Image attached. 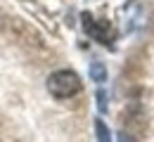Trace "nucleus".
<instances>
[{
	"instance_id": "nucleus-1",
	"label": "nucleus",
	"mask_w": 154,
	"mask_h": 142,
	"mask_svg": "<svg viewBox=\"0 0 154 142\" xmlns=\"http://www.w3.org/2000/svg\"><path fill=\"white\" fill-rule=\"evenodd\" d=\"M48 90L52 97L57 100H69L81 92V78H78L74 71H55L50 78H48Z\"/></svg>"
},
{
	"instance_id": "nucleus-2",
	"label": "nucleus",
	"mask_w": 154,
	"mask_h": 142,
	"mask_svg": "<svg viewBox=\"0 0 154 142\" xmlns=\"http://www.w3.org/2000/svg\"><path fill=\"white\" fill-rule=\"evenodd\" d=\"M83 29L88 31V36H93L97 43H102V45H112V38H114V33H112V26H109V21H97L93 19V14H88V12H83Z\"/></svg>"
},
{
	"instance_id": "nucleus-3",
	"label": "nucleus",
	"mask_w": 154,
	"mask_h": 142,
	"mask_svg": "<svg viewBox=\"0 0 154 142\" xmlns=\"http://www.w3.org/2000/svg\"><path fill=\"white\" fill-rule=\"evenodd\" d=\"M90 78H93L95 83H104L107 81V66H104L100 59L90 62Z\"/></svg>"
},
{
	"instance_id": "nucleus-4",
	"label": "nucleus",
	"mask_w": 154,
	"mask_h": 142,
	"mask_svg": "<svg viewBox=\"0 0 154 142\" xmlns=\"http://www.w3.org/2000/svg\"><path fill=\"white\" fill-rule=\"evenodd\" d=\"M95 130H97V140H102V142L112 140V135H109V128L104 125V121H102V119H97V121H95Z\"/></svg>"
},
{
	"instance_id": "nucleus-5",
	"label": "nucleus",
	"mask_w": 154,
	"mask_h": 142,
	"mask_svg": "<svg viewBox=\"0 0 154 142\" xmlns=\"http://www.w3.org/2000/svg\"><path fill=\"white\" fill-rule=\"evenodd\" d=\"M107 104H109L107 92L104 90H97V107H100V111H107Z\"/></svg>"
}]
</instances>
